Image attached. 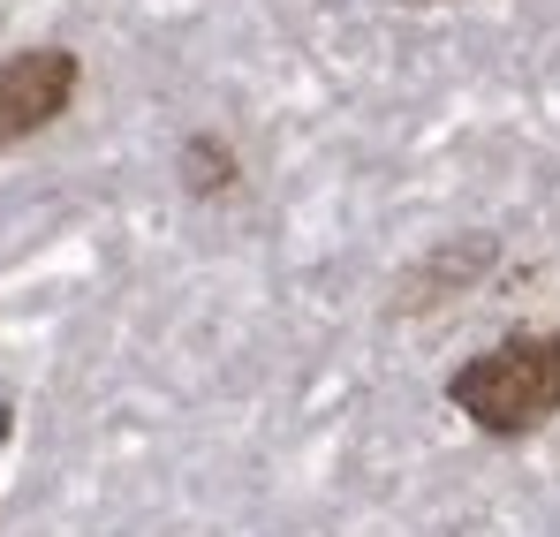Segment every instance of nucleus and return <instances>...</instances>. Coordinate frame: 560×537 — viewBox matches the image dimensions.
I'll return each instance as SVG.
<instances>
[{
  "label": "nucleus",
  "instance_id": "nucleus-1",
  "mask_svg": "<svg viewBox=\"0 0 560 537\" xmlns=\"http://www.w3.org/2000/svg\"><path fill=\"white\" fill-rule=\"evenodd\" d=\"M447 401L492 440L538 432L546 417H560V334H508V341H492L485 357H469L447 378Z\"/></svg>",
  "mask_w": 560,
  "mask_h": 537
},
{
  "label": "nucleus",
  "instance_id": "nucleus-5",
  "mask_svg": "<svg viewBox=\"0 0 560 537\" xmlns=\"http://www.w3.org/2000/svg\"><path fill=\"white\" fill-rule=\"evenodd\" d=\"M8 432H15V409H8V401H0V447H8Z\"/></svg>",
  "mask_w": 560,
  "mask_h": 537
},
{
  "label": "nucleus",
  "instance_id": "nucleus-2",
  "mask_svg": "<svg viewBox=\"0 0 560 537\" xmlns=\"http://www.w3.org/2000/svg\"><path fill=\"white\" fill-rule=\"evenodd\" d=\"M69 98H77V54H61V46L8 54L0 61V144L38 137L46 121L69 114Z\"/></svg>",
  "mask_w": 560,
  "mask_h": 537
},
{
  "label": "nucleus",
  "instance_id": "nucleus-3",
  "mask_svg": "<svg viewBox=\"0 0 560 537\" xmlns=\"http://www.w3.org/2000/svg\"><path fill=\"white\" fill-rule=\"evenodd\" d=\"M477 272H492V235H455V243H440L424 266L401 280V295L409 303H447V295H463Z\"/></svg>",
  "mask_w": 560,
  "mask_h": 537
},
{
  "label": "nucleus",
  "instance_id": "nucleus-4",
  "mask_svg": "<svg viewBox=\"0 0 560 537\" xmlns=\"http://www.w3.org/2000/svg\"><path fill=\"white\" fill-rule=\"evenodd\" d=\"M235 175H243V160H235L220 137H189L183 144V182L197 189V197H228Z\"/></svg>",
  "mask_w": 560,
  "mask_h": 537
}]
</instances>
